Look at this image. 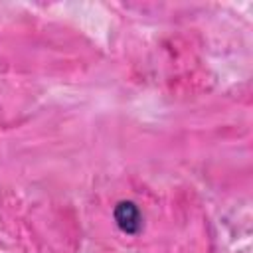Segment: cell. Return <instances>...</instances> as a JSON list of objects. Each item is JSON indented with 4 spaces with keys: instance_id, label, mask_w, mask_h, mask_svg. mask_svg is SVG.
Wrapping results in <instances>:
<instances>
[{
    "instance_id": "6da1fadb",
    "label": "cell",
    "mask_w": 253,
    "mask_h": 253,
    "mask_svg": "<svg viewBox=\"0 0 253 253\" xmlns=\"http://www.w3.org/2000/svg\"><path fill=\"white\" fill-rule=\"evenodd\" d=\"M113 215H115L117 225L125 233H136L142 225V215H140L136 204H132V202H119Z\"/></svg>"
}]
</instances>
